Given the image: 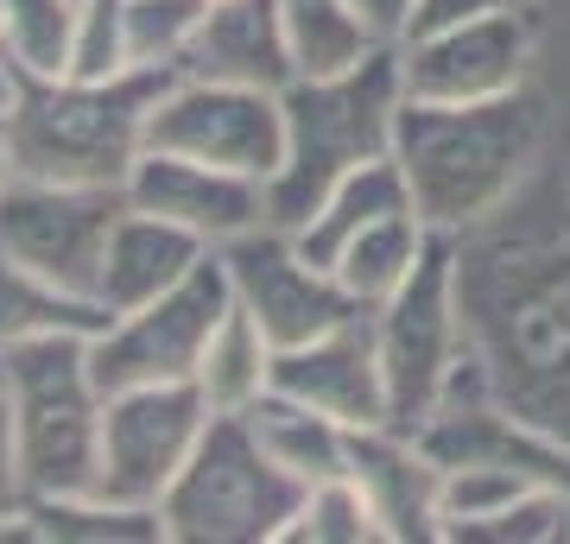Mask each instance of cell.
I'll list each match as a JSON object with an SVG mask.
<instances>
[{
    "instance_id": "cell-33",
    "label": "cell",
    "mask_w": 570,
    "mask_h": 544,
    "mask_svg": "<svg viewBox=\"0 0 570 544\" xmlns=\"http://www.w3.org/2000/svg\"><path fill=\"white\" fill-rule=\"evenodd\" d=\"M494 7H508V0H419V7H412V32H406V39H425V32H450V26L482 20V13H494Z\"/></svg>"
},
{
    "instance_id": "cell-9",
    "label": "cell",
    "mask_w": 570,
    "mask_h": 544,
    "mask_svg": "<svg viewBox=\"0 0 570 544\" xmlns=\"http://www.w3.org/2000/svg\"><path fill=\"white\" fill-rule=\"evenodd\" d=\"M127 216V184H45L13 178L0 190V247L51 285L96 298L108 235ZM102 304V298H96Z\"/></svg>"
},
{
    "instance_id": "cell-35",
    "label": "cell",
    "mask_w": 570,
    "mask_h": 544,
    "mask_svg": "<svg viewBox=\"0 0 570 544\" xmlns=\"http://www.w3.org/2000/svg\"><path fill=\"white\" fill-rule=\"evenodd\" d=\"M13 96H20V70L7 63V51H0V115L13 108Z\"/></svg>"
},
{
    "instance_id": "cell-11",
    "label": "cell",
    "mask_w": 570,
    "mask_h": 544,
    "mask_svg": "<svg viewBox=\"0 0 570 544\" xmlns=\"http://www.w3.org/2000/svg\"><path fill=\"white\" fill-rule=\"evenodd\" d=\"M209 399L197 393V380L178 386H127L108 393L102 412V487L108 501L127 506H159L171 494V482L184 475L190 449L209 431Z\"/></svg>"
},
{
    "instance_id": "cell-14",
    "label": "cell",
    "mask_w": 570,
    "mask_h": 544,
    "mask_svg": "<svg viewBox=\"0 0 570 544\" xmlns=\"http://www.w3.org/2000/svg\"><path fill=\"white\" fill-rule=\"evenodd\" d=\"M273 393H292L305 399L311 412L336 418L343 431H374V424H393V393H387V367H381V348H374V323L348 317L324 336H311L298 348H279V367H273Z\"/></svg>"
},
{
    "instance_id": "cell-32",
    "label": "cell",
    "mask_w": 570,
    "mask_h": 544,
    "mask_svg": "<svg viewBox=\"0 0 570 544\" xmlns=\"http://www.w3.org/2000/svg\"><path fill=\"white\" fill-rule=\"evenodd\" d=\"M412 7H419V0H348V13L367 26V39L381 44V51H400V44H406Z\"/></svg>"
},
{
    "instance_id": "cell-6",
    "label": "cell",
    "mask_w": 570,
    "mask_h": 544,
    "mask_svg": "<svg viewBox=\"0 0 570 544\" xmlns=\"http://www.w3.org/2000/svg\"><path fill=\"white\" fill-rule=\"evenodd\" d=\"M305 506V487L292 482L261 449L242 412H216L204 444L190 449L184 475L159 501L165 544H285Z\"/></svg>"
},
{
    "instance_id": "cell-31",
    "label": "cell",
    "mask_w": 570,
    "mask_h": 544,
    "mask_svg": "<svg viewBox=\"0 0 570 544\" xmlns=\"http://www.w3.org/2000/svg\"><path fill=\"white\" fill-rule=\"evenodd\" d=\"M0 538H32V525H26V475H20V444H13L7 393H0Z\"/></svg>"
},
{
    "instance_id": "cell-20",
    "label": "cell",
    "mask_w": 570,
    "mask_h": 544,
    "mask_svg": "<svg viewBox=\"0 0 570 544\" xmlns=\"http://www.w3.org/2000/svg\"><path fill=\"white\" fill-rule=\"evenodd\" d=\"M393 209H412V190H406L400 159L387 152V159L355 165V171H348V178L336 184V190H330V197L317 202V209H311L292 235H298V247H305L317 266H330L367 222H381V216H393Z\"/></svg>"
},
{
    "instance_id": "cell-7",
    "label": "cell",
    "mask_w": 570,
    "mask_h": 544,
    "mask_svg": "<svg viewBox=\"0 0 570 544\" xmlns=\"http://www.w3.org/2000/svg\"><path fill=\"white\" fill-rule=\"evenodd\" d=\"M374 323V348L387 367L393 393V424H425L469 362V317H463V285H456V241L431 235L425 260L412 266V279L387 304L367 310Z\"/></svg>"
},
{
    "instance_id": "cell-16",
    "label": "cell",
    "mask_w": 570,
    "mask_h": 544,
    "mask_svg": "<svg viewBox=\"0 0 570 544\" xmlns=\"http://www.w3.org/2000/svg\"><path fill=\"white\" fill-rule=\"evenodd\" d=\"M348 482L374 506L381 544H444V520H438L444 468L431 463L419 431H406V424L348 431Z\"/></svg>"
},
{
    "instance_id": "cell-10",
    "label": "cell",
    "mask_w": 570,
    "mask_h": 544,
    "mask_svg": "<svg viewBox=\"0 0 570 544\" xmlns=\"http://www.w3.org/2000/svg\"><path fill=\"white\" fill-rule=\"evenodd\" d=\"M146 146L204 165H228V171H247V178L266 184L285 165V96L178 70L153 101Z\"/></svg>"
},
{
    "instance_id": "cell-21",
    "label": "cell",
    "mask_w": 570,
    "mask_h": 544,
    "mask_svg": "<svg viewBox=\"0 0 570 544\" xmlns=\"http://www.w3.org/2000/svg\"><path fill=\"white\" fill-rule=\"evenodd\" d=\"M108 323V310L96 298H77V291H63L51 285L45 273H32L26 260H13L7 247H0V355L20 343H39V336H96Z\"/></svg>"
},
{
    "instance_id": "cell-24",
    "label": "cell",
    "mask_w": 570,
    "mask_h": 544,
    "mask_svg": "<svg viewBox=\"0 0 570 544\" xmlns=\"http://www.w3.org/2000/svg\"><path fill=\"white\" fill-rule=\"evenodd\" d=\"M26 525L39 544H165L159 506H127L108 494H70V501H32Z\"/></svg>"
},
{
    "instance_id": "cell-36",
    "label": "cell",
    "mask_w": 570,
    "mask_h": 544,
    "mask_svg": "<svg viewBox=\"0 0 570 544\" xmlns=\"http://www.w3.org/2000/svg\"><path fill=\"white\" fill-rule=\"evenodd\" d=\"M520 7H527V0H520Z\"/></svg>"
},
{
    "instance_id": "cell-5",
    "label": "cell",
    "mask_w": 570,
    "mask_h": 544,
    "mask_svg": "<svg viewBox=\"0 0 570 544\" xmlns=\"http://www.w3.org/2000/svg\"><path fill=\"white\" fill-rule=\"evenodd\" d=\"M165 82L171 77H153V70H127L108 82H20V96L7 108L20 178L127 184V171L146 152V121H153V101Z\"/></svg>"
},
{
    "instance_id": "cell-12",
    "label": "cell",
    "mask_w": 570,
    "mask_h": 544,
    "mask_svg": "<svg viewBox=\"0 0 570 544\" xmlns=\"http://www.w3.org/2000/svg\"><path fill=\"white\" fill-rule=\"evenodd\" d=\"M216 254H223L235 304H242L279 348H298V343H311V336L336 329V323L362 317V304L336 285V273L311 260L305 247H298V235L279 228V222L247 228L242 241L216 247Z\"/></svg>"
},
{
    "instance_id": "cell-25",
    "label": "cell",
    "mask_w": 570,
    "mask_h": 544,
    "mask_svg": "<svg viewBox=\"0 0 570 544\" xmlns=\"http://www.w3.org/2000/svg\"><path fill=\"white\" fill-rule=\"evenodd\" d=\"M279 26L298 77H343L381 51L367 39V26L348 13V0H279Z\"/></svg>"
},
{
    "instance_id": "cell-29",
    "label": "cell",
    "mask_w": 570,
    "mask_h": 544,
    "mask_svg": "<svg viewBox=\"0 0 570 544\" xmlns=\"http://www.w3.org/2000/svg\"><path fill=\"white\" fill-rule=\"evenodd\" d=\"M285 544H381V520L362 501V487L336 475V482L305 487V506H298Z\"/></svg>"
},
{
    "instance_id": "cell-13",
    "label": "cell",
    "mask_w": 570,
    "mask_h": 544,
    "mask_svg": "<svg viewBox=\"0 0 570 544\" xmlns=\"http://www.w3.org/2000/svg\"><path fill=\"white\" fill-rule=\"evenodd\" d=\"M532 82V13L520 0L494 7L482 20L400 44V89L406 101H501Z\"/></svg>"
},
{
    "instance_id": "cell-19",
    "label": "cell",
    "mask_w": 570,
    "mask_h": 544,
    "mask_svg": "<svg viewBox=\"0 0 570 544\" xmlns=\"http://www.w3.org/2000/svg\"><path fill=\"white\" fill-rule=\"evenodd\" d=\"M242 418L254 424L261 449L298 487H317V482L348 475V431L336 418H324V412H311L305 399H292V393H266L261 405H247Z\"/></svg>"
},
{
    "instance_id": "cell-22",
    "label": "cell",
    "mask_w": 570,
    "mask_h": 544,
    "mask_svg": "<svg viewBox=\"0 0 570 544\" xmlns=\"http://www.w3.org/2000/svg\"><path fill=\"white\" fill-rule=\"evenodd\" d=\"M431 235H438V228L419 222V209H393L381 222H367L362 235L330 260V273H336V285H343L362 310H374V304H387L393 291L412 279V266L425 260Z\"/></svg>"
},
{
    "instance_id": "cell-3",
    "label": "cell",
    "mask_w": 570,
    "mask_h": 544,
    "mask_svg": "<svg viewBox=\"0 0 570 544\" xmlns=\"http://www.w3.org/2000/svg\"><path fill=\"white\" fill-rule=\"evenodd\" d=\"M400 51H374L343 77H298L285 89V165L266 178V209L298 228L336 184L367 159L393 152L400 121Z\"/></svg>"
},
{
    "instance_id": "cell-15",
    "label": "cell",
    "mask_w": 570,
    "mask_h": 544,
    "mask_svg": "<svg viewBox=\"0 0 570 544\" xmlns=\"http://www.w3.org/2000/svg\"><path fill=\"white\" fill-rule=\"evenodd\" d=\"M127 202L190 228V235H204L209 247H228V241H242L247 228L273 222L261 178L228 171V165L184 159V152H153V146L127 171Z\"/></svg>"
},
{
    "instance_id": "cell-18",
    "label": "cell",
    "mask_w": 570,
    "mask_h": 544,
    "mask_svg": "<svg viewBox=\"0 0 570 544\" xmlns=\"http://www.w3.org/2000/svg\"><path fill=\"white\" fill-rule=\"evenodd\" d=\"M209 254H216V247H209L204 235H190V228L127 202V216L115 222V235H108V260H102L96 298H102L108 317H115V310H134V304H153V298H165L171 285L190 279Z\"/></svg>"
},
{
    "instance_id": "cell-26",
    "label": "cell",
    "mask_w": 570,
    "mask_h": 544,
    "mask_svg": "<svg viewBox=\"0 0 570 544\" xmlns=\"http://www.w3.org/2000/svg\"><path fill=\"white\" fill-rule=\"evenodd\" d=\"M77 7L82 0H0V51L20 82H58L77 58Z\"/></svg>"
},
{
    "instance_id": "cell-27",
    "label": "cell",
    "mask_w": 570,
    "mask_h": 544,
    "mask_svg": "<svg viewBox=\"0 0 570 544\" xmlns=\"http://www.w3.org/2000/svg\"><path fill=\"white\" fill-rule=\"evenodd\" d=\"M209 0H127V70L178 77L204 32Z\"/></svg>"
},
{
    "instance_id": "cell-34",
    "label": "cell",
    "mask_w": 570,
    "mask_h": 544,
    "mask_svg": "<svg viewBox=\"0 0 570 544\" xmlns=\"http://www.w3.org/2000/svg\"><path fill=\"white\" fill-rule=\"evenodd\" d=\"M20 178V165H13V127H7V115H0V190Z\"/></svg>"
},
{
    "instance_id": "cell-23",
    "label": "cell",
    "mask_w": 570,
    "mask_h": 544,
    "mask_svg": "<svg viewBox=\"0 0 570 544\" xmlns=\"http://www.w3.org/2000/svg\"><path fill=\"white\" fill-rule=\"evenodd\" d=\"M273 367H279V343L242 304H228V317L216 323L204 348V367H197V393L209 399V412H247L273 393Z\"/></svg>"
},
{
    "instance_id": "cell-1",
    "label": "cell",
    "mask_w": 570,
    "mask_h": 544,
    "mask_svg": "<svg viewBox=\"0 0 570 544\" xmlns=\"http://www.w3.org/2000/svg\"><path fill=\"white\" fill-rule=\"evenodd\" d=\"M469 348L520 418L570 444V159L494 216L456 235Z\"/></svg>"
},
{
    "instance_id": "cell-2",
    "label": "cell",
    "mask_w": 570,
    "mask_h": 544,
    "mask_svg": "<svg viewBox=\"0 0 570 544\" xmlns=\"http://www.w3.org/2000/svg\"><path fill=\"white\" fill-rule=\"evenodd\" d=\"M393 159L406 171L412 209L438 235H469L494 222L551 159V115L539 89L501 101H400L393 121Z\"/></svg>"
},
{
    "instance_id": "cell-30",
    "label": "cell",
    "mask_w": 570,
    "mask_h": 544,
    "mask_svg": "<svg viewBox=\"0 0 570 544\" xmlns=\"http://www.w3.org/2000/svg\"><path fill=\"white\" fill-rule=\"evenodd\" d=\"M70 77L108 82L127 77V0H82L77 7V58Z\"/></svg>"
},
{
    "instance_id": "cell-28",
    "label": "cell",
    "mask_w": 570,
    "mask_h": 544,
    "mask_svg": "<svg viewBox=\"0 0 570 544\" xmlns=\"http://www.w3.org/2000/svg\"><path fill=\"white\" fill-rule=\"evenodd\" d=\"M539 482L513 475L494 463H456L444 468V494H438V520H444V544H469L489 520H501L520 494H532Z\"/></svg>"
},
{
    "instance_id": "cell-8",
    "label": "cell",
    "mask_w": 570,
    "mask_h": 544,
    "mask_svg": "<svg viewBox=\"0 0 570 544\" xmlns=\"http://www.w3.org/2000/svg\"><path fill=\"white\" fill-rule=\"evenodd\" d=\"M228 273L223 254H209L184 285H171L165 298L115 310V317L89 336V367L102 393H127V386H178L197 380L204 348L216 336V323L228 317Z\"/></svg>"
},
{
    "instance_id": "cell-17",
    "label": "cell",
    "mask_w": 570,
    "mask_h": 544,
    "mask_svg": "<svg viewBox=\"0 0 570 544\" xmlns=\"http://www.w3.org/2000/svg\"><path fill=\"white\" fill-rule=\"evenodd\" d=\"M184 77H216V82H247L285 96L298 82L292 44L279 26V0H209L204 32L184 58Z\"/></svg>"
},
{
    "instance_id": "cell-4",
    "label": "cell",
    "mask_w": 570,
    "mask_h": 544,
    "mask_svg": "<svg viewBox=\"0 0 570 544\" xmlns=\"http://www.w3.org/2000/svg\"><path fill=\"white\" fill-rule=\"evenodd\" d=\"M0 393L13 412L26 506L102 487V412L108 393L89 367V336H39L0 355Z\"/></svg>"
}]
</instances>
